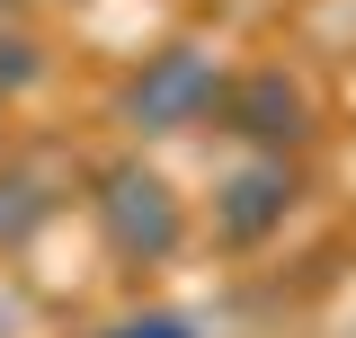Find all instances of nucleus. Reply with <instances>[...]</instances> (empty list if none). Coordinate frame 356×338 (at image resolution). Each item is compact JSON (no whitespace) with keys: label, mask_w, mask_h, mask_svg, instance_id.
I'll use <instances>...</instances> for the list:
<instances>
[{"label":"nucleus","mask_w":356,"mask_h":338,"mask_svg":"<svg viewBox=\"0 0 356 338\" xmlns=\"http://www.w3.org/2000/svg\"><path fill=\"white\" fill-rule=\"evenodd\" d=\"M116 241H143V250H170V205H161V178H116Z\"/></svg>","instance_id":"f257e3e1"}]
</instances>
